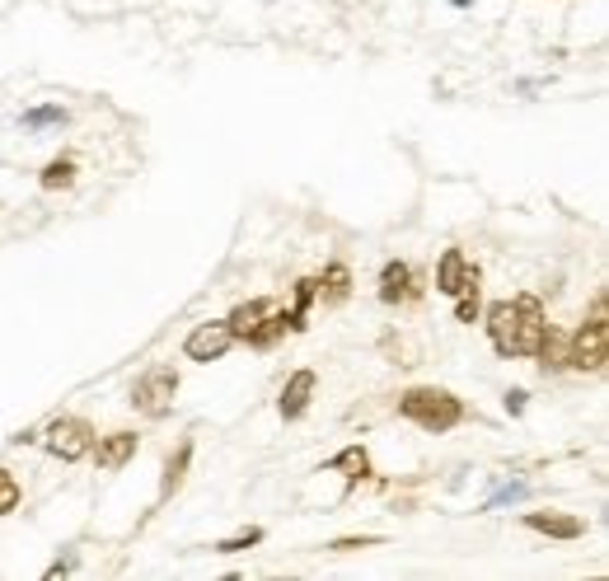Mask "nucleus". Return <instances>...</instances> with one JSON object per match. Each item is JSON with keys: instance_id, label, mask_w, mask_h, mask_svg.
<instances>
[{"instance_id": "f257e3e1", "label": "nucleus", "mask_w": 609, "mask_h": 581, "mask_svg": "<svg viewBox=\"0 0 609 581\" xmlns=\"http://www.w3.org/2000/svg\"><path fill=\"white\" fill-rule=\"evenodd\" d=\"M544 328H549V319H544L539 296L497 300L488 309V334H492V347L501 351V357H535Z\"/></svg>"}, {"instance_id": "f03ea898", "label": "nucleus", "mask_w": 609, "mask_h": 581, "mask_svg": "<svg viewBox=\"0 0 609 581\" xmlns=\"http://www.w3.org/2000/svg\"><path fill=\"white\" fill-rule=\"evenodd\" d=\"M398 418L417 422L422 431H450L459 418H465V403L455 399L450 389H436V385H417L398 399Z\"/></svg>"}, {"instance_id": "7ed1b4c3", "label": "nucleus", "mask_w": 609, "mask_h": 581, "mask_svg": "<svg viewBox=\"0 0 609 581\" xmlns=\"http://www.w3.org/2000/svg\"><path fill=\"white\" fill-rule=\"evenodd\" d=\"M605 361H609V309H605V296H600L591 305V319L567 338V366L572 370H605Z\"/></svg>"}, {"instance_id": "20e7f679", "label": "nucleus", "mask_w": 609, "mask_h": 581, "mask_svg": "<svg viewBox=\"0 0 609 581\" xmlns=\"http://www.w3.org/2000/svg\"><path fill=\"white\" fill-rule=\"evenodd\" d=\"M174 394H178V376L170 366H151L145 376L132 385V408L145 412V418H170L174 408Z\"/></svg>"}, {"instance_id": "39448f33", "label": "nucleus", "mask_w": 609, "mask_h": 581, "mask_svg": "<svg viewBox=\"0 0 609 581\" xmlns=\"http://www.w3.org/2000/svg\"><path fill=\"white\" fill-rule=\"evenodd\" d=\"M48 450L57 455V460H66V464L85 460V455L94 450V427L85 418H57L48 427Z\"/></svg>"}, {"instance_id": "423d86ee", "label": "nucleus", "mask_w": 609, "mask_h": 581, "mask_svg": "<svg viewBox=\"0 0 609 581\" xmlns=\"http://www.w3.org/2000/svg\"><path fill=\"white\" fill-rule=\"evenodd\" d=\"M230 343H235V334L225 328V319H212V324H197L193 334L183 338V357L206 366V361H221L230 351Z\"/></svg>"}, {"instance_id": "0eeeda50", "label": "nucleus", "mask_w": 609, "mask_h": 581, "mask_svg": "<svg viewBox=\"0 0 609 581\" xmlns=\"http://www.w3.org/2000/svg\"><path fill=\"white\" fill-rule=\"evenodd\" d=\"M136 446H141V436L136 431H109V436H99V446L90 450L94 460H99V469H122V464H132L136 460Z\"/></svg>"}, {"instance_id": "6e6552de", "label": "nucleus", "mask_w": 609, "mask_h": 581, "mask_svg": "<svg viewBox=\"0 0 609 581\" xmlns=\"http://www.w3.org/2000/svg\"><path fill=\"white\" fill-rule=\"evenodd\" d=\"M474 277H478V267L465 258V248H446V254H440V267H436V290L440 296H455V290L465 282H474Z\"/></svg>"}, {"instance_id": "1a4fd4ad", "label": "nucleus", "mask_w": 609, "mask_h": 581, "mask_svg": "<svg viewBox=\"0 0 609 581\" xmlns=\"http://www.w3.org/2000/svg\"><path fill=\"white\" fill-rule=\"evenodd\" d=\"M525 525L549 534V539H581L586 534V521L581 516H567V511H525Z\"/></svg>"}, {"instance_id": "9d476101", "label": "nucleus", "mask_w": 609, "mask_h": 581, "mask_svg": "<svg viewBox=\"0 0 609 581\" xmlns=\"http://www.w3.org/2000/svg\"><path fill=\"white\" fill-rule=\"evenodd\" d=\"M314 370H296V376L286 380V389H282V418L286 422H296V418H305V408H309V399H314Z\"/></svg>"}, {"instance_id": "9b49d317", "label": "nucleus", "mask_w": 609, "mask_h": 581, "mask_svg": "<svg viewBox=\"0 0 609 581\" xmlns=\"http://www.w3.org/2000/svg\"><path fill=\"white\" fill-rule=\"evenodd\" d=\"M267 309H272V300H244V305H235L230 309V319H225V328L235 334V343H248L258 334V324L267 319Z\"/></svg>"}, {"instance_id": "f8f14e48", "label": "nucleus", "mask_w": 609, "mask_h": 581, "mask_svg": "<svg viewBox=\"0 0 609 581\" xmlns=\"http://www.w3.org/2000/svg\"><path fill=\"white\" fill-rule=\"evenodd\" d=\"M408 296H413V267L398 263V258H389V263L380 267V300H385V305H398V300H408Z\"/></svg>"}, {"instance_id": "ddd939ff", "label": "nucleus", "mask_w": 609, "mask_h": 581, "mask_svg": "<svg viewBox=\"0 0 609 581\" xmlns=\"http://www.w3.org/2000/svg\"><path fill=\"white\" fill-rule=\"evenodd\" d=\"M328 469L347 473V483H366V479H370V455H366L361 446H347V450H338V455L328 460Z\"/></svg>"}, {"instance_id": "4468645a", "label": "nucleus", "mask_w": 609, "mask_h": 581, "mask_svg": "<svg viewBox=\"0 0 609 581\" xmlns=\"http://www.w3.org/2000/svg\"><path fill=\"white\" fill-rule=\"evenodd\" d=\"M319 296H324V305H343L352 296V267L347 263H333L319 277Z\"/></svg>"}, {"instance_id": "2eb2a0df", "label": "nucleus", "mask_w": 609, "mask_h": 581, "mask_svg": "<svg viewBox=\"0 0 609 581\" xmlns=\"http://www.w3.org/2000/svg\"><path fill=\"white\" fill-rule=\"evenodd\" d=\"M535 357H544V370H562V366H567V334H558V328H544Z\"/></svg>"}, {"instance_id": "dca6fc26", "label": "nucleus", "mask_w": 609, "mask_h": 581, "mask_svg": "<svg viewBox=\"0 0 609 581\" xmlns=\"http://www.w3.org/2000/svg\"><path fill=\"white\" fill-rule=\"evenodd\" d=\"M187 460H193V441H183V446H178V455H174L170 464H164V483H160V492H164V497H170V492H178V488H183V473H187Z\"/></svg>"}, {"instance_id": "f3484780", "label": "nucleus", "mask_w": 609, "mask_h": 581, "mask_svg": "<svg viewBox=\"0 0 609 581\" xmlns=\"http://www.w3.org/2000/svg\"><path fill=\"white\" fill-rule=\"evenodd\" d=\"M38 183H43L48 193H61V188H71V183H75V160H52Z\"/></svg>"}, {"instance_id": "a211bd4d", "label": "nucleus", "mask_w": 609, "mask_h": 581, "mask_svg": "<svg viewBox=\"0 0 609 581\" xmlns=\"http://www.w3.org/2000/svg\"><path fill=\"white\" fill-rule=\"evenodd\" d=\"M254 544H263V530H258V525H248L244 534H230V539H221L216 553H244V549H254Z\"/></svg>"}, {"instance_id": "6ab92c4d", "label": "nucleus", "mask_w": 609, "mask_h": 581, "mask_svg": "<svg viewBox=\"0 0 609 581\" xmlns=\"http://www.w3.org/2000/svg\"><path fill=\"white\" fill-rule=\"evenodd\" d=\"M19 507V479L10 469H0V516H10Z\"/></svg>"}, {"instance_id": "aec40b11", "label": "nucleus", "mask_w": 609, "mask_h": 581, "mask_svg": "<svg viewBox=\"0 0 609 581\" xmlns=\"http://www.w3.org/2000/svg\"><path fill=\"white\" fill-rule=\"evenodd\" d=\"M314 300H319V282H314V277L296 282V315H300V319L309 315V305H314Z\"/></svg>"}, {"instance_id": "412c9836", "label": "nucleus", "mask_w": 609, "mask_h": 581, "mask_svg": "<svg viewBox=\"0 0 609 581\" xmlns=\"http://www.w3.org/2000/svg\"><path fill=\"white\" fill-rule=\"evenodd\" d=\"M24 122H29V127H48V122H66V108H57V103H48V108H33V113H24Z\"/></svg>"}, {"instance_id": "4be33fe9", "label": "nucleus", "mask_w": 609, "mask_h": 581, "mask_svg": "<svg viewBox=\"0 0 609 581\" xmlns=\"http://www.w3.org/2000/svg\"><path fill=\"white\" fill-rule=\"evenodd\" d=\"M370 544H380V539H375V534H361V539H338L333 549H338V553H352V549H370Z\"/></svg>"}, {"instance_id": "5701e85b", "label": "nucleus", "mask_w": 609, "mask_h": 581, "mask_svg": "<svg viewBox=\"0 0 609 581\" xmlns=\"http://www.w3.org/2000/svg\"><path fill=\"white\" fill-rule=\"evenodd\" d=\"M516 497H525V483H507V488H501V492L492 497L488 507H501V502H516Z\"/></svg>"}, {"instance_id": "b1692460", "label": "nucleus", "mask_w": 609, "mask_h": 581, "mask_svg": "<svg viewBox=\"0 0 609 581\" xmlns=\"http://www.w3.org/2000/svg\"><path fill=\"white\" fill-rule=\"evenodd\" d=\"M525 399H530L525 389H511V394H507V412H525Z\"/></svg>"}, {"instance_id": "393cba45", "label": "nucleus", "mask_w": 609, "mask_h": 581, "mask_svg": "<svg viewBox=\"0 0 609 581\" xmlns=\"http://www.w3.org/2000/svg\"><path fill=\"white\" fill-rule=\"evenodd\" d=\"M450 5H459V10H469V5H474V0H450Z\"/></svg>"}]
</instances>
